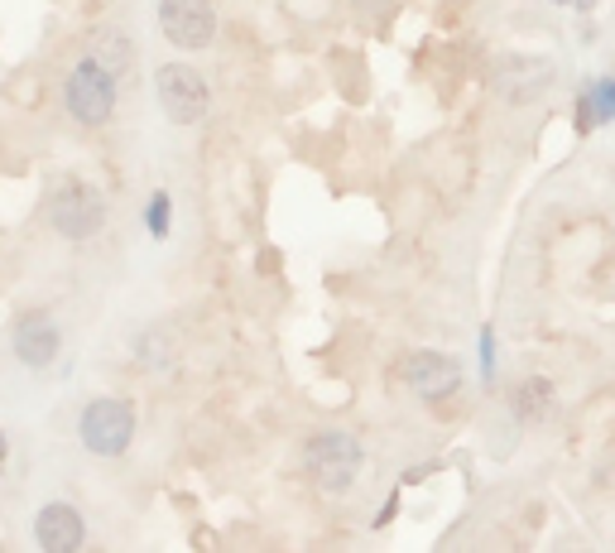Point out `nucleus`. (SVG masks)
I'll use <instances>...</instances> for the list:
<instances>
[{
  "label": "nucleus",
  "mask_w": 615,
  "mask_h": 553,
  "mask_svg": "<svg viewBox=\"0 0 615 553\" xmlns=\"http://www.w3.org/2000/svg\"><path fill=\"white\" fill-rule=\"evenodd\" d=\"M159 25L174 49H207L217 35V10L212 0H159Z\"/></svg>",
  "instance_id": "nucleus-6"
},
{
  "label": "nucleus",
  "mask_w": 615,
  "mask_h": 553,
  "mask_svg": "<svg viewBox=\"0 0 615 553\" xmlns=\"http://www.w3.org/2000/svg\"><path fill=\"white\" fill-rule=\"evenodd\" d=\"M111 106H116V77H111L97 59L77 63L68 73V111L82 126H106Z\"/></svg>",
  "instance_id": "nucleus-3"
},
{
  "label": "nucleus",
  "mask_w": 615,
  "mask_h": 553,
  "mask_svg": "<svg viewBox=\"0 0 615 553\" xmlns=\"http://www.w3.org/2000/svg\"><path fill=\"white\" fill-rule=\"evenodd\" d=\"M548 82H553V63H543V59H520L500 73V92H505L510 102H529Z\"/></svg>",
  "instance_id": "nucleus-10"
},
{
  "label": "nucleus",
  "mask_w": 615,
  "mask_h": 553,
  "mask_svg": "<svg viewBox=\"0 0 615 553\" xmlns=\"http://www.w3.org/2000/svg\"><path fill=\"white\" fill-rule=\"evenodd\" d=\"M35 539H39V549H49V553H77L87 539V525L73 505H43L35 519Z\"/></svg>",
  "instance_id": "nucleus-8"
},
{
  "label": "nucleus",
  "mask_w": 615,
  "mask_h": 553,
  "mask_svg": "<svg viewBox=\"0 0 615 553\" xmlns=\"http://www.w3.org/2000/svg\"><path fill=\"white\" fill-rule=\"evenodd\" d=\"M49 217H53V227H59V236L87 241V236H97V231H102L106 207H102V197H97V188L63 183L59 193H53V203H49Z\"/></svg>",
  "instance_id": "nucleus-5"
},
{
  "label": "nucleus",
  "mask_w": 615,
  "mask_h": 553,
  "mask_svg": "<svg viewBox=\"0 0 615 553\" xmlns=\"http://www.w3.org/2000/svg\"><path fill=\"white\" fill-rule=\"evenodd\" d=\"M563 5H567V0H563Z\"/></svg>",
  "instance_id": "nucleus-16"
},
{
  "label": "nucleus",
  "mask_w": 615,
  "mask_h": 553,
  "mask_svg": "<svg viewBox=\"0 0 615 553\" xmlns=\"http://www.w3.org/2000/svg\"><path fill=\"white\" fill-rule=\"evenodd\" d=\"M587 92H591V111H597V126L601 120H615V77H601Z\"/></svg>",
  "instance_id": "nucleus-13"
},
{
  "label": "nucleus",
  "mask_w": 615,
  "mask_h": 553,
  "mask_svg": "<svg viewBox=\"0 0 615 553\" xmlns=\"http://www.w3.org/2000/svg\"><path fill=\"white\" fill-rule=\"evenodd\" d=\"M15 357L35 371L49 366V361L59 357V327H53L43 313H25L15 323Z\"/></svg>",
  "instance_id": "nucleus-9"
},
{
  "label": "nucleus",
  "mask_w": 615,
  "mask_h": 553,
  "mask_svg": "<svg viewBox=\"0 0 615 553\" xmlns=\"http://www.w3.org/2000/svg\"><path fill=\"white\" fill-rule=\"evenodd\" d=\"M304 462H308L312 477H318V486L346 491V486L356 481V472H361V442L351 434H342V428H322V434L308 438Z\"/></svg>",
  "instance_id": "nucleus-2"
},
{
  "label": "nucleus",
  "mask_w": 615,
  "mask_h": 553,
  "mask_svg": "<svg viewBox=\"0 0 615 553\" xmlns=\"http://www.w3.org/2000/svg\"><path fill=\"white\" fill-rule=\"evenodd\" d=\"M154 87H159V102L169 111L174 126H193V120L207 116V82L197 77L188 63H164L159 77H154Z\"/></svg>",
  "instance_id": "nucleus-4"
},
{
  "label": "nucleus",
  "mask_w": 615,
  "mask_h": 553,
  "mask_svg": "<svg viewBox=\"0 0 615 553\" xmlns=\"http://www.w3.org/2000/svg\"><path fill=\"white\" fill-rule=\"evenodd\" d=\"M405 385L419 400H447L462 385V366L452 357H443V351H413L405 361Z\"/></svg>",
  "instance_id": "nucleus-7"
},
{
  "label": "nucleus",
  "mask_w": 615,
  "mask_h": 553,
  "mask_svg": "<svg viewBox=\"0 0 615 553\" xmlns=\"http://www.w3.org/2000/svg\"><path fill=\"white\" fill-rule=\"evenodd\" d=\"M130 438H136V409H130V400L102 395V400H92L82 409L87 452H97V458H120V452L130 448Z\"/></svg>",
  "instance_id": "nucleus-1"
},
{
  "label": "nucleus",
  "mask_w": 615,
  "mask_h": 553,
  "mask_svg": "<svg viewBox=\"0 0 615 553\" xmlns=\"http://www.w3.org/2000/svg\"><path fill=\"white\" fill-rule=\"evenodd\" d=\"M356 5H361V10H375V5H380V0H356Z\"/></svg>",
  "instance_id": "nucleus-15"
},
{
  "label": "nucleus",
  "mask_w": 615,
  "mask_h": 553,
  "mask_svg": "<svg viewBox=\"0 0 615 553\" xmlns=\"http://www.w3.org/2000/svg\"><path fill=\"white\" fill-rule=\"evenodd\" d=\"M97 63H102V68L111 73V77H120L130 68V63H136V43H130V35H102L97 39Z\"/></svg>",
  "instance_id": "nucleus-12"
},
{
  "label": "nucleus",
  "mask_w": 615,
  "mask_h": 553,
  "mask_svg": "<svg viewBox=\"0 0 615 553\" xmlns=\"http://www.w3.org/2000/svg\"><path fill=\"white\" fill-rule=\"evenodd\" d=\"M150 231H154V236H164V231H169V193H154L150 197Z\"/></svg>",
  "instance_id": "nucleus-14"
},
{
  "label": "nucleus",
  "mask_w": 615,
  "mask_h": 553,
  "mask_svg": "<svg viewBox=\"0 0 615 553\" xmlns=\"http://www.w3.org/2000/svg\"><path fill=\"white\" fill-rule=\"evenodd\" d=\"M548 409H553V385L543 375H534V381H524L514 390V414L520 419H548Z\"/></svg>",
  "instance_id": "nucleus-11"
}]
</instances>
